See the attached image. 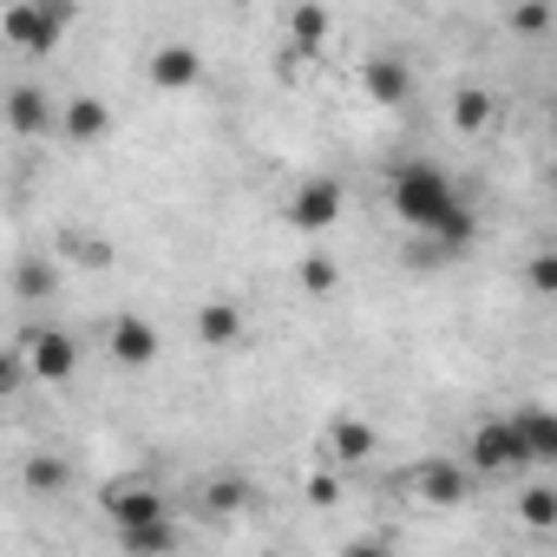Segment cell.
Listing matches in <instances>:
<instances>
[{"label":"cell","mask_w":557,"mask_h":557,"mask_svg":"<svg viewBox=\"0 0 557 557\" xmlns=\"http://www.w3.org/2000/svg\"><path fill=\"white\" fill-rule=\"evenodd\" d=\"M387 203H394V216L407 223V230H420V236H433L466 197H459V184L440 171V164H426V158H407L394 177H387Z\"/></svg>","instance_id":"6da1fadb"},{"label":"cell","mask_w":557,"mask_h":557,"mask_svg":"<svg viewBox=\"0 0 557 557\" xmlns=\"http://www.w3.org/2000/svg\"><path fill=\"white\" fill-rule=\"evenodd\" d=\"M459 466L472 472V485H518V479L537 472L524 440H518V426H511V413H479L472 433H466V459Z\"/></svg>","instance_id":"7a4b0ae2"},{"label":"cell","mask_w":557,"mask_h":557,"mask_svg":"<svg viewBox=\"0 0 557 557\" xmlns=\"http://www.w3.org/2000/svg\"><path fill=\"white\" fill-rule=\"evenodd\" d=\"M99 511L112 518V531H132V524H171V518H177L171 492H164L151 472H112V479L99 485Z\"/></svg>","instance_id":"3957f363"},{"label":"cell","mask_w":557,"mask_h":557,"mask_svg":"<svg viewBox=\"0 0 557 557\" xmlns=\"http://www.w3.org/2000/svg\"><path fill=\"white\" fill-rule=\"evenodd\" d=\"M73 8L66 0H21V8L0 14V40H8L14 53H53L66 34H73Z\"/></svg>","instance_id":"277c9868"},{"label":"cell","mask_w":557,"mask_h":557,"mask_svg":"<svg viewBox=\"0 0 557 557\" xmlns=\"http://www.w3.org/2000/svg\"><path fill=\"white\" fill-rule=\"evenodd\" d=\"M342 210H348V184H342V177H329V171H315V177H302V184L289 190L283 223H289V230H302V236H322V230H335V223H342Z\"/></svg>","instance_id":"5b68a950"},{"label":"cell","mask_w":557,"mask_h":557,"mask_svg":"<svg viewBox=\"0 0 557 557\" xmlns=\"http://www.w3.org/2000/svg\"><path fill=\"white\" fill-rule=\"evenodd\" d=\"M21 361H27V381L66 387V381L79 374V335L60 329V322H34L27 342H21Z\"/></svg>","instance_id":"8992f818"},{"label":"cell","mask_w":557,"mask_h":557,"mask_svg":"<svg viewBox=\"0 0 557 557\" xmlns=\"http://www.w3.org/2000/svg\"><path fill=\"white\" fill-rule=\"evenodd\" d=\"M158 355H164V335H158V322L151 315H112L106 322V361L119 368V374H145V368H158Z\"/></svg>","instance_id":"52a82bcc"},{"label":"cell","mask_w":557,"mask_h":557,"mask_svg":"<svg viewBox=\"0 0 557 557\" xmlns=\"http://www.w3.org/2000/svg\"><path fill=\"white\" fill-rule=\"evenodd\" d=\"M407 485H413V498H420V505H433V511H459V505L472 498V472H466L459 459H446V453L413 459Z\"/></svg>","instance_id":"ba28073f"},{"label":"cell","mask_w":557,"mask_h":557,"mask_svg":"<svg viewBox=\"0 0 557 557\" xmlns=\"http://www.w3.org/2000/svg\"><path fill=\"white\" fill-rule=\"evenodd\" d=\"M0 119H8L14 138H53L60 132V99L40 79H21V86H8V99H0Z\"/></svg>","instance_id":"9c48e42d"},{"label":"cell","mask_w":557,"mask_h":557,"mask_svg":"<svg viewBox=\"0 0 557 557\" xmlns=\"http://www.w3.org/2000/svg\"><path fill=\"white\" fill-rule=\"evenodd\" d=\"M256 505V479L236 472V466H210L203 485H197V511L203 518H243Z\"/></svg>","instance_id":"30bf717a"},{"label":"cell","mask_w":557,"mask_h":557,"mask_svg":"<svg viewBox=\"0 0 557 557\" xmlns=\"http://www.w3.org/2000/svg\"><path fill=\"white\" fill-rule=\"evenodd\" d=\"M145 79H151L158 92H190V86H203V53H197L190 40H164V47L145 60Z\"/></svg>","instance_id":"8fae6325"},{"label":"cell","mask_w":557,"mask_h":557,"mask_svg":"<svg viewBox=\"0 0 557 557\" xmlns=\"http://www.w3.org/2000/svg\"><path fill=\"white\" fill-rule=\"evenodd\" d=\"M361 86H368V99H374V106H407L420 79H413V66H407L400 53H368Z\"/></svg>","instance_id":"7c38bea8"},{"label":"cell","mask_w":557,"mask_h":557,"mask_svg":"<svg viewBox=\"0 0 557 557\" xmlns=\"http://www.w3.org/2000/svg\"><path fill=\"white\" fill-rule=\"evenodd\" d=\"M374 446H381V433H374L368 420H355V413L329 420V459H335V472H342V479H348V472H361V466L374 459Z\"/></svg>","instance_id":"4fadbf2b"},{"label":"cell","mask_w":557,"mask_h":557,"mask_svg":"<svg viewBox=\"0 0 557 557\" xmlns=\"http://www.w3.org/2000/svg\"><path fill=\"white\" fill-rule=\"evenodd\" d=\"M112 132V106L99 99V92H73V99H60V138H73V145H99Z\"/></svg>","instance_id":"5bb4252c"},{"label":"cell","mask_w":557,"mask_h":557,"mask_svg":"<svg viewBox=\"0 0 557 557\" xmlns=\"http://www.w3.org/2000/svg\"><path fill=\"white\" fill-rule=\"evenodd\" d=\"M511 426H518V440H524L531 466H550V459H557V413H550L544 400H524V407H511Z\"/></svg>","instance_id":"9a60e30c"},{"label":"cell","mask_w":557,"mask_h":557,"mask_svg":"<svg viewBox=\"0 0 557 557\" xmlns=\"http://www.w3.org/2000/svg\"><path fill=\"white\" fill-rule=\"evenodd\" d=\"M243 335H249L243 302H223V296H216V302H203V309H197V342H203V348H236Z\"/></svg>","instance_id":"2e32d148"},{"label":"cell","mask_w":557,"mask_h":557,"mask_svg":"<svg viewBox=\"0 0 557 557\" xmlns=\"http://www.w3.org/2000/svg\"><path fill=\"white\" fill-rule=\"evenodd\" d=\"M492 119H498V92H492V86H459V92H453V132L479 138Z\"/></svg>","instance_id":"e0dca14e"},{"label":"cell","mask_w":557,"mask_h":557,"mask_svg":"<svg viewBox=\"0 0 557 557\" xmlns=\"http://www.w3.org/2000/svg\"><path fill=\"white\" fill-rule=\"evenodd\" d=\"M21 485H27L34 498H60V492L73 485V466H66L60 453H27V459H21Z\"/></svg>","instance_id":"ac0fdd59"},{"label":"cell","mask_w":557,"mask_h":557,"mask_svg":"<svg viewBox=\"0 0 557 557\" xmlns=\"http://www.w3.org/2000/svg\"><path fill=\"white\" fill-rule=\"evenodd\" d=\"M177 544H184V524L171 518V524H132V531H119V550L125 557H177Z\"/></svg>","instance_id":"d6986e66"},{"label":"cell","mask_w":557,"mask_h":557,"mask_svg":"<svg viewBox=\"0 0 557 557\" xmlns=\"http://www.w3.org/2000/svg\"><path fill=\"white\" fill-rule=\"evenodd\" d=\"M14 296H21V302H34V309H47V302L60 296V269H53L47 256L14 262Z\"/></svg>","instance_id":"ffe728a7"},{"label":"cell","mask_w":557,"mask_h":557,"mask_svg":"<svg viewBox=\"0 0 557 557\" xmlns=\"http://www.w3.org/2000/svg\"><path fill=\"white\" fill-rule=\"evenodd\" d=\"M518 518H524V531L550 537V531H557V485H550V479H531V485L518 492Z\"/></svg>","instance_id":"44dd1931"},{"label":"cell","mask_w":557,"mask_h":557,"mask_svg":"<svg viewBox=\"0 0 557 557\" xmlns=\"http://www.w3.org/2000/svg\"><path fill=\"white\" fill-rule=\"evenodd\" d=\"M296 283H302L309 296H335V289H342V262H335L329 249H309L302 269H296Z\"/></svg>","instance_id":"7402d4cb"},{"label":"cell","mask_w":557,"mask_h":557,"mask_svg":"<svg viewBox=\"0 0 557 557\" xmlns=\"http://www.w3.org/2000/svg\"><path fill=\"white\" fill-rule=\"evenodd\" d=\"M329 27H335V21H329V8H296V14H289V40H296V53L322 47V40H329Z\"/></svg>","instance_id":"603a6c76"},{"label":"cell","mask_w":557,"mask_h":557,"mask_svg":"<svg viewBox=\"0 0 557 557\" xmlns=\"http://www.w3.org/2000/svg\"><path fill=\"white\" fill-rule=\"evenodd\" d=\"M524 283H531L537 296H557V256H550V249H531V256H524Z\"/></svg>","instance_id":"cb8c5ba5"},{"label":"cell","mask_w":557,"mask_h":557,"mask_svg":"<svg viewBox=\"0 0 557 557\" xmlns=\"http://www.w3.org/2000/svg\"><path fill=\"white\" fill-rule=\"evenodd\" d=\"M21 387H27V361H21V348H0V400L21 394Z\"/></svg>","instance_id":"d4e9b609"},{"label":"cell","mask_w":557,"mask_h":557,"mask_svg":"<svg viewBox=\"0 0 557 557\" xmlns=\"http://www.w3.org/2000/svg\"><path fill=\"white\" fill-rule=\"evenodd\" d=\"M335 498H342V472H335V466H322V472L309 479V505H322V511H329Z\"/></svg>","instance_id":"484cf974"},{"label":"cell","mask_w":557,"mask_h":557,"mask_svg":"<svg viewBox=\"0 0 557 557\" xmlns=\"http://www.w3.org/2000/svg\"><path fill=\"white\" fill-rule=\"evenodd\" d=\"M550 21H557V14L544 8V0H531V8H511V27H518V34H544Z\"/></svg>","instance_id":"4316f807"},{"label":"cell","mask_w":557,"mask_h":557,"mask_svg":"<svg viewBox=\"0 0 557 557\" xmlns=\"http://www.w3.org/2000/svg\"><path fill=\"white\" fill-rule=\"evenodd\" d=\"M342 557H394V544H387V537H348Z\"/></svg>","instance_id":"83f0119b"},{"label":"cell","mask_w":557,"mask_h":557,"mask_svg":"<svg viewBox=\"0 0 557 557\" xmlns=\"http://www.w3.org/2000/svg\"><path fill=\"white\" fill-rule=\"evenodd\" d=\"M262 557H283V550H262Z\"/></svg>","instance_id":"f1b7e54d"}]
</instances>
